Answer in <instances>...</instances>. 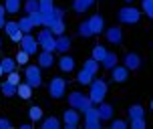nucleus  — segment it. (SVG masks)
<instances>
[{
  "mask_svg": "<svg viewBox=\"0 0 153 129\" xmlns=\"http://www.w3.org/2000/svg\"><path fill=\"white\" fill-rule=\"evenodd\" d=\"M36 40H38V45L42 46V51H48V53L56 51V38H53V31L51 28H45L38 34Z\"/></svg>",
  "mask_w": 153,
  "mask_h": 129,
  "instance_id": "1",
  "label": "nucleus"
},
{
  "mask_svg": "<svg viewBox=\"0 0 153 129\" xmlns=\"http://www.w3.org/2000/svg\"><path fill=\"white\" fill-rule=\"evenodd\" d=\"M139 18H141V12L133 6H125L119 10V20L123 24H135V22H139Z\"/></svg>",
  "mask_w": 153,
  "mask_h": 129,
  "instance_id": "2",
  "label": "nucleus"
},
{
  "mask_svg": "<svg viewBox=\"0 0 153 129\" xmlns=\"http://www.w3.org/2000/svg\"><path fill=\"white\" fill-rule=\"evenodd\" d=\"M105 95H107V85L103 83V81H93L91 83V95H89V99H91L93 103H103V99H105Z\"/></svg>",
  "mask_w": 153,
  "mask_h": 129,
  "instance_id": "3",
  "label": "nucleus"
},
{
  "mask_svg": "<svg viewBox=\"0 0 153 129\" xmlns=\"http://www.w3.org/2000/svg\"><path fill=\"white\" fill-rule=\"evenodd\" d=\"M24 77H26V83L30 85L32 89H34V87H40V85H42V79H40V69L34 67V65L26 67V71H24Z\"/></svg>",
  "mask_w": 153,
  "mask_h": 129,
  "instance_id": "4",
  "label": "nucleus"
},
{
  "mask_svg": "<svg viewBox=\"0 0 153 129\" xmlns=\"http://www.w3.org/2000/svg\"><path fill=\"white\" fill-rule=\"evenodd\" d=\"M65 87H67V83H65V79H61V77H54L53 81H51V85H48L51 95H53L54 99H61L62 95H65Z\"/></svg>",
  "mask_w": 153,
  "mask_h": 129,
  "instance_id": "5",
  "label": "nucleus"
},
{
  "mask_svg": "<svg viewBox=\"0 0 153 129\" xmlns=\"http://www.w3.org/2000/svg\"><path fill=\"white\" fill-rule=\"evenodd\" d=\"M38 46H40V45H38V40L32 37L30 32H28V34H24V38L20 40V48H24V51H26L28 54H34Z\"/></svg>",
  "mask_w": 153,
  "mask_h": 129,
  "instance_id": "6",
  "label": "nucleus"
},
{
  "mask_svg": "<svg viewBox=\"0 0 153 129\" xmlns=\"http://www.w3.org/2000/svg\"><path fill=\"white\" fill-rule=\"evenodd\" d=\"M91 103H93L91 99H85L81 93H73V95H71V105H73V107H79L81 111H87Z\"/></svg>",
  "mask_w": 153,
  "mask_h": 129,
  "instance_id": "7",
  "label": "nucleus"
},
{
  "mask_svg": "<svg viewBox=\"0 0 153 129\" xmlns=\"http://www.w3.org/2000/svg\"><path fill=\"white\" fill-rule=\"evenodd\" d=\"M111 73H113V81L115 83H125L127 77H129V69L121 67V65H115V67L111 69Z\"/></svg>",
  "mask_w": 153,
  "mask_h": 129,
  "instance_id": "8",
  "label": "nucleus"
},
{
  "mask_svg": "<svg viewBox=\"0 0 153 129\" xmlns=\"http://www.w3.org/2000/svg\"><path fill=\"white\" fill-rule=\"evenodd\" d=\"M62 119H65V123H67V127L75 129L76 125H79V113L75 111V107H73V109H67L65 115H62Z\"/></svg>",
  "mask_w": 153,
  "mask_h": 129,
  "instance_id": "9",
  "label": "nucleus"
},
{
  "mask_svg": "<svg viewBox=\"0 0 153 129\" xmlns=\"http://www.w3.org/2000/svg\"><path fill=\"white\" fill-rule=\"evenodd\" d=\"M125 67L129 69H133V71H137L139 67H141V59H139V54L137 53H127L125 54Z\"/></svg>",
  "mask_w": 153,
  "mask_h": 129,
  "instance_id": "10",
  "label": "nucleus"
},
{
  "mask_svg": "<svg viewBox=\"0 0 153 129\" xmlns=\"http://www.w3.org/2000/svg\"><path fill=\"white\" fill-rule=\"evenodd\" d=\"M87 22H89V28L93 31V34H99V32L103 31V26H105V22H103V18H101L99 14H93L91 18L87 20Z\"/></svg>",
  "mask_w": 153,
  "mask_h": 129,
  "instance_id": "11",
  "label": "nucleus"
},
{
  "mask_svg": "<svg viewBox=\"0 0 153 129\" xmlns=\"http://www.w3.org/2000/svg\"><path fill=\"white\" fill-rule=\"evenodd\" d=\"M107 38H109V43H113V45H119L123 40V32H121V28H109L107 31Z\"/></svg>",
  "mask_w": 153,
  "mask_h": 129,
  "instance_id": "12",
  "label": "nucleus"
},
{
  "mask_svg": "<svg viewBox=\"0 0 153 129\" xmlns=\"http://www.w3.org/2000/svg\"><path fill=\"white\" fill-rule=\"evenodd\" d=\"M59 69L65 71V73H67V71H73V69H75V59H73V57H67V54L61 57V61H59Z\"/></svg>",
  "mask_w": 153,
  "mask_h": 129,
  "instance_id": "13",
  "label": "nucleus"
},
{
  "mask_svg": "<svg viewBox=\"0 0 153 129\" xmlns=\"http://www.w3.org/2000/svg\"><path fill=\"white\" fill-rule=\"evenodd\" d=\"M16 93H18L20 99H30L32 97V87L28 83H20L18 87H16Z\"/></svg>",
  "mask_w": 153,
  "mask_h": 129,
  "instance_id": "14",
  "label": "nucleus"
},
{
  "mask_svg": "<svg viewBox=\"0 0 153 129\" xmlns=\"http://www.w3.org/2000/svg\"><path fill=\"white\" fill-rule=\"evenodd\" d=\"M53 53H48V51H42V53L38 54V65L40 67H51L53 65Z\"/></svg>",
  "mask_w": 153,
  "mask_h": 129,
  "instance_id": "15",
  "label": "nucleus"
},
{
  "mask_svg": "<svg viewBox=\"0 0 153 129\" xmlns=\"http://www.w3.org/2000/svg\"><path fill=\"white\" fill-rule=\"evenodd\" d=\"M4 8L8 14H16L20 10V0H4Z\"/></svg>",
  "mask_w": 153,
  "mask_h": 129,
  "instance_id": "16",
  "label": "nucleus"
},
{
  "mask_svg": "<svg viewBox=\"0 0 153 129\" xmlns=\"http://www.w3.org/2000/svg\"><path fill=\"white\" fill-rule=\"evenodd\" d=\"M107 48H105V46H101V45H97L95 46V48H93V59H95V61H99V63H103L105 61V57H107Z\"/></svg>",
  "mask_w": 153,
  "mask_h": 129,
  "instance_id": "17",
  "label": "nucleus"
},
{
  "mask_svg": "<svg viewBox=\"0 0 153 129\" xmlns=\"http://www.w3.org/2000/svg\"><path fill=\"white\" fill-rule=\"evenodd\" d=\"M93 2H95V0H75L73 8H75L76 12H85V10H89V8L93 6Z\"/></svg>",
  "mask_w": 153,
  "mask_h": 129,
  "instance_id": "18",
  "label": "nucleus"
},
{
  "mask_svg": "<svg viewBox=\"0 0 153 129\" xmlns=\"http://www.w3.org/2000/svg\"><path fill=\"white\" fill-rule=\"evenodd\" d=\"M18 26H20V31H22L24 34H28V32L32 31V26H34V24H32L30 16H24V18H20V20H18Z\"/></svg>",
  "mask_w": 153,
  "mask_h": 129,
  "instance_id": "19",
  "label": "nucleus"
},
{
  "mask_svg": "<svg viewBox=\"0 0 153 129\" xmlns=\"http://www.w3.org/2000/svg\"><path fill=\"white\" fill-rule=\"evenodd\" d=\"M97 113H99L101 121H103V119H111V117H113V107L111 105H101L99 109H97Z\"/></svg>",
  "mask_w": 153,
  "mask_h": 129,
  "instance_id": "20",
  "label": "nucleus"
},
{
  "mask_svg": "<svg viewBox=\"0 0 153 129\" xmlns=\"http://www.w3.org/2000/svg\"><path fill=\"white\" fill-rule=\"evenodd\" d=\"M0 65H2V69H4V73H12V71H14L16 69V65H18V63H16V59H2V61H0Z\"/></svg>",
  "mask_w": 153,
  "mask_h": 129,
  "instance_id": "21",
  "label": "nucleus"
},
{
  "mask_svg": "<svg viewBox=\"0 0 153 129\" xmlns=\"http://www.w3.org/2000/svg\"><path fill=\"white\" fill-rule=\"evenodd\" d=\"M91 77H93V73L91 71H87V69H83L81 73H79V77H76V81L81 85H91L93 81H91Z\"/></svg>",
  "mask_w": 153,
  "mask_h": 129,
  "instance_id": "22",
  "label": "nucleus"
},
{
  "mask_svg": "<svg viewBox=\"0 0 153 129\" xmlns=\"http://www.w3.org/2000/svg\"><path fill=\"white\" fill-rule=\"evenodd\" d=\"M16 87H18V85H12L10 81H4V83L0 85V91L4 93L6 97H10V95H14V93H16Z\"/></svg>",
  "mask_w": 153,
  "mask_h": 129,
  "instance_id": "23",
  "label": "nucleus"
},
{
  "mask_svg": "<svg viewBox=\"0 0 153 129\" xmlns=\"http://www.w3.org/2000/svg\"><path fill=\"white\" fill-rule=\"evenodd\" d=\"M61 127V119H56V117H48L42 121V129H59Z\"/></svg>",
  "mask_w": 153,
  "mask_h": 129,
  "instance_id": "24",
  "label": "nucleus"
},
{
  "mask_svg": "<svg viewBox=\"0 0 153 129\" xmlns=\"http://www.w3.org/2000/svg\"><path fill=\"white\" fill-rule=\"evenodd\" d=\"M71 46V38H67V37H59L56 38V51H61V53H65V51H67V48H69Z\"/></svg>",
  "mask_w": 153,
  "mask_h": 129,
  "instance_id": "25",
  "label": "nucleus"
},
{
  "mask_svg": "<svg viewBox=\"0 0 153 129\" xmlns=\"http://www.w3.org/2000/svg\"><path fill=\"white\" fill-rule=\"evenodd\" d=\"M24 10H26L28 14H30V12H36V10H40V2H38V0H26Z\"/></svg>",
  "mask_w": 153,
  "mask_h": 129,
  "instance_id": "26",
  "label": "nucleus"
},
{
  "mask_svg": "<svg viewBox=\"0 0 153 129\" xmlns=\"http://www.w3.org/2000/svg\"><path fill=\"white\" fill-rule=\"evenodd\" d=\"M115 65H117V54L109 53L107 57H105V61H103V67H105V69H113Z\"/></svg>",
  "mask_w": 153,
  "mask_h": 129,
  "instance_id": "27",
  "label": "nucleus"
},
{
  "mask_svg": "<svg viewBox=\"0 0 153 129\" xmlns=\"http://www.w3.org/2000/svg\"><path fill=\"white\" fill-rule=\"evenodd\" d=\"M28 117H30V121H40V119H42V109H40V107H30Z\"/></svg>",
  "mask_w": 153,
  "mask_h": 129,
  "instance_id": "28",
  "label": "nucleus"
},
{
  "mask_svg": "<svg viewBox=\"0 0 153 129\" xmlns=\"http://www.w3.org/2000/svg\"><path fill=\"white\" fill-rule=\"evenodd\" d=\"M129 117H131V119L143 117V107H141V105H133V107H129Z\"/></svg>",
  "mask_w": 153,
  "mask_h": 129,
  "instance_id": "29",
  "label": "nucleus"
},
{
  "mask_svg": "<svg viewBox=\"0 0 153 129\" xmlns=\"http://www.w3.org/2000/svg\"><path fill=\"white\" fill-rule=\"evenodd\" d=\"M28 57H30V54L26 53L24 48H20L18 54H16V63H18V65H26V63H28Z\"/></svg>",
  "mask_w": 153,
  "mask_h": 129,
  "instance_id": "30",
  "label": "nucleus"
},
{
  "mask_svg": "<svg viewBox=\"0 0 153 129\" xmlns=\"http://www.w3.org/2000/svg\"><path fill=\"white\" fill-rule=\"evenodd\" d=\"M51 31H53V34H56V37H61L62 31H65V24H62V20H56V22L53 24V26H48Z\"/></svg>",
  "mask_w": 153,
  "mask_h": 129,
  "instance_id": "31",
  "label": "nucleus"
},
{
  "mask_svg": "<svg viewBox=\"0 0 153 129\" xmlns=\"http://www.w3.org/2000/svg\"><path fill=\"white\" fill-rule=\"evenodd\" d=\"M4 31H6L8 37H12L16 31H20V26H18V22H6L4 24Z\"/></svg>",
  "mask_w": 153,
  "mask_h": 129,
  "instance_id": "32",
  "label": "nucleus"
},
{
  "mask_svg": "<svg viewBox=\"0 0 153 129\" xmlns=\"http://www.w3.org/2000/svg\"><path fill=\"white\" fill-rule=\"evenodd\" d=\"M79 34H81V37H85V38L93 37V31L89 28V22H83L81 26H79Z\"/></svg>",
  "mask_w": 153,
  "mask_h": 129,
  "instance_id": "33",
  "label": "nucleus"
},
{
  "mask_svg": "<svg viewBox=\"0 0 153 129\" xmlns=\"http://www.w3.org/2000/svg\"><path fill=\"white\" fill-rule=\"evenodd\" d=\"M143 12H145L149 18H153V0H143Z\"/></svg>",
  "mask_w": 153,
  "mask_h": 129,
  "instance_id": "34",
  "label": "nucleus"
},
{
  "mask_svg": "<svg viewBox=\"0 0 153 129\" xmlns=\"http://www.w3.org/2000/svg\"><path fill=\"white\" fill-rule=\"evenodd\" d=\"M85 69H87V71H91L93 75H95V73H97V69H99V61H95V59H89V61L85 63Z\"/></svg>",
  "mask_w": 153,
  "mask_h": 129,
  "instance_id": "35",
  "label": "nucleus"
},
{
  "mask_svg": "<svg viewBox=\"0 0 153 129\" xmlns=\"http://www.w3.org/2000/svg\"><path fill=\"white\" fill-rule=\"evenodd\" d=\"M131 127H133V129H143V127H145V119H143V117L131 119Z\"/></svg>",
  "mask_w": 153,
  "mask_h": 129,
  "instance_id": "36",
  "label": "nucleus"
},
{
  "mask_svg": "<svg viewBox=\"0 0 153 129\" xmlns=\"http://www.w3.org/2000/svg\"><path fill=\"white\" fill-rule=\"evenodd\" d=\"M40 2V10L42 12H51L53 10V0H38Z\"/></svg>",
  "mask_w": 153,
  "mask_h": 129,
  "instance_id": "37",
  "label": "nucleus"
},
{
  "mask_svg": "<svg viewBox=\"0 0 153 129\" xmlns=\"http://www.w3.org/2000/svg\"><path fill=\"white\" fill-rule=\"evenodd\" d=\"M6 81H10L12 85H20V75L16 73V71H12V73H8V79Z\"/></svg>",
  "mask_w": 153,
  "mask_h": 129,
  "instance_id": "38",
  "label": "nucleus"
},
{
  "mask_svg": "<svg viewBox=\"0 0 153 129\" xmlns=\"http://www.w3.org/2000/svg\"><path fill=\"white\" fill-rule=\"evenodd\" d=\"M111 127H113V129H125V127H127V121H123V119H117V121L111 123Z\"/></svg>",
  "mask_w": 153,
  "mask_h": 129,
  "instance_id": "39",
  "label": "nucleus"
},
{
  "mask_svg": "<svg viewBox=\"0 0 153 129\" xmlns=\"http://www.w3.org/2000/svg\"><path fill=\"white\" fill-rule=\"evenodd\" d=\"M10 38H12L14 43H20V40H22V38H24V32H22V31H16V32H14V34H12V37H10Z\"/></svg>",
  "mask_w": 153,
  "mask_h": 129,
  "instance_id": "40",
  "label": "nucleus"
},
{
  "mask_svg": "<svg viewBox=\"0 0 153 129\" xmlns=\"http://www.w3.org/2000/svg\"><path fill=\"white\" fill-rule=\"evenodd\" d=\"M4 12H6V8H4L2 4H0V28H2V26L6 24V22H4Z\"/></svg>",
  "mask_w": 153,
  "mask_h": 129,
  "instance_id": "41",
  "label": "nucleus"
},
{
  "mask_svg": "<svg viewBox=\"0 0 153 129\" xmlns=\"http://www.w3.org/2000/svg\"><path fill=\"white\" fill-rule=\"evenodd\" d=\"M0 127L2 129H10V121H8V119H0Z\"/></svg>",
  "mask_w": 153,
  "mask_h": 129,
  "instance_id": "42",
  "label": "nucleus"
},
{
  "mask_svg": "<svg viewBox=\"0 0 153 129\" xmlns=\"http://www.w3.org/2000/svg\"><path fill=\"white\" fill-rule=\"evenodd\" d=\"M4 75V69H2V65H0V77Z\"/></svg>",
  "mask_w": 153,
  "mask_h": 129,
  "instance_id": "43",
  "label": "nucleus"
},
{
  "mask_svg": "<svg viewBox=\"0 0 153 129\" xmlns=\"http://www.w3.org/2000/svg\"><path fill=\"white\" fill-rule=\"evenodd\" d=\"M151 111H153V101H151Z\"/></svg>",
  "mask_w": 153,
  "mask_h": 129,
  "instance_id": "44",
  "label": "nucleus"
},
{
  "mask_svg": "<svg viewBox=\"0 0 153 129\" xmlns=\"http://www.w3.org/2000/svg\"><path fill=\"white\" fill-rule=\"evenodd\" d=\"M125 2H133V0H125Z\"/></svg>",
  "mask_w": 153,
  "mask_h": 129,
  "instance_id": "45",
  "label": "nucleus"
}]
</instances>
